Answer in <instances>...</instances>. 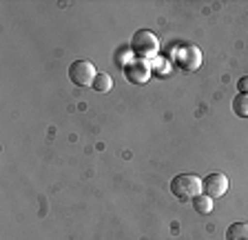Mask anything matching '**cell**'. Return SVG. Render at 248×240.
Instances as JSON below:
<instances>
[{
  "label": "cell",
  "instance_id": "6da1fadb",
  "mask_svg": "<svg viewBox=\"0 0 248 240\" xmlns=\"http://www.w3.org/2000/svg\"><path fill=\"white\" fill-rule=\"evenodd\" d=\"M170 193L182 203L195 200L202 193V178H197L195 173H180L170 180Z\"/></svg>",
  "mask_w": 248,
  "mask_h": 240
},
{
  "label": "cell",
  "instance_id": "7a4b0ae2",
  "mask_svg": "<svg viewBox=\"0 0 248 240\" xmlns=\"http://www.w3.org/2000/svg\"><path fill=\"white\" fill-rule=\"evenodd\" d=\"M131 49H133L140 58L146 60V58L157 56V51H160V40H157L155 34L149 32V29H140V32H135L133 38H131Z\"/></svg>",
  "mask_w": 248,
  "mask_h": 240
},
{
  "label": "cell",
  "instance_id": "3957f363",
  "mask_svg": "<svg viewBox=\"0 0 248 240\" xmlns=\"http://www.w3.org/2000/svg\"><path fill=\"white\" fill-rule=\"evenodd\" d=\"M95 76H98V71H95L91 60H73L69 65V78L78 87H91Z\"/></svg>",
  "mask_w": 248,
  "mask_h": 240
},
{
  "label": "cell",
  "instance_id": "277c9868",
  "mask_svg": "<svg viewBox=\"0 0 248 240\" xmlns=\"http://www.w3.org/2000/svg\"><path fill=\"white\" fill-rule=\"evenodd\" d=\"M175 56V63L180 65L184 71H195L202 65V51L195 47V45H182V47H175L173 51Z\"/></svg>",
  "mask_w": 248,
  "mask_h": 240
},
{
  "label": "cell",
  "instance_id": "5b68a950",
  "mask_svg": "<svg viewBox=\"0 0 248 240\" xmlns=\"http://www.w3.org/2000/svg\"><path fill=\"white\" fill-rule=\"evenodd\" d=\"M228 189V178L222 171H213L206 178H202V191L206 193L208 198H222Z\"/></svg>",
  "mask_w": 248,
  "mask_h": 240
},
{
  "label": "cell",
  "instance_id": "8992f818",
  "mask_svg": "<svg viewBox=\"0 0 248 240\" xmlns=\"http://www.w3.org/2000/svg\"><path fill=\"white\" fill-rule=\"evenodd\" d=\"M124 76H126V80L133 85H144V83H149L151 67H149V63L142 60V58H138V60H131V63L124 67Z\"/></svg>",
  "mask_w": 248,
  "mask_h": 240
},
{
  "label": "cell",
  "instance_id": "52a82bcc",
  "mask_svg": "<svg viewBox=\"0 0 248 240\" xmlns=\"http://www.w3.org/2000/svg\"><path fill=\"white\" fill-rule=\"evenodd\" d=\"M226 240H248V223H232L226 229Z\"/></svg>",
  "mask_w": 248,
  "mask_h": 240
},
{
  "label": "cell",
  "instance_id": "ba28073f",
  "mask_svg": "<svg viewBox=\"0 0 248 240\" xmlns=\"http://www.w3.org/2000/svg\"><path fill=\"white\" fill-rule=\"evenodd\" d=\"M232 111L239 118H248V94H237L232 98Z\"/></svg>",
  "mask_w": 248,
  "mask_h": 240
},
{
  "label": "cell",
  "instance_id": "9c48e42d",
  "mask_svg": "<svg viewBox=\"0 0 248 240\" xmlns=\"http://www.w3.org/2000/svg\"><path fill=\"white\" fill-rule=\"evenodd\" d=\"M193 207H195L197 214H211L213 211V198H208L206 193H200V196L193 200Z\"/></svg>",
  "mask_w": 248,
  "mask_h": 240
},
{
  "label": "cell",
  "instance_id": "30bf717a",
  "mask_svg": "<svg viewBox=\"0 0 248 240\" xmlns=\"http://www.w3.org/2000/svg\"><path fill=\"white\" fill-rule=\"evenodd\" d=\"M91 87L95 89V91H100V94H104V91H108V89L113 87V80H111V76H108V73H98Z\"/></svg>",
  "mask_w": 248,
  "mask_h": 240
},
{
  "label": "cell",
  "instance_id": "8fae6325",
  "mask_svg": "<svg viewBox=\"0 0 248 240\" xmlns=\"http://www.w3.org/2000/svg\"><path fill=\"white\" fill-rule=\"evenodd\" d=\"M237 91L239 94H248V76H242L237 80Z\"/></svg>",
  "mask_w": 248,
  "mask_h": 240
}]
</instances>
